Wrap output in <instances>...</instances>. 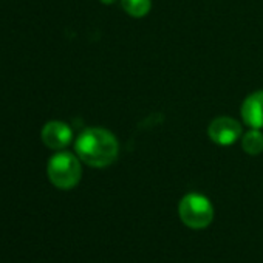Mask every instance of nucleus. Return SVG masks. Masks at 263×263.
Segmentation results:
<instances>
[{"instance_id": "f257e3e1", "label": "nucleus", "mask_w": 263, "mask_h": 263, "mask_svg": "<svg viewBox=\"0 0 263 263\" xmlns=\"http://www.w3.org/2000/svg\"><path fill=\"white\" fill-rule=\"evenodd\" d=\"M74 149L82 163L98 169L113 164L119 154L116 137L101 127L85 128L78 137Z\"/></svg>"}, {"instance_id": "f03ea898", "label": "nucleus", "mask_w": 263, "mask_h": 263, "mask_svg": "<svg viewBox=\"0 0 263 263\" xmlns=\"http://www.w3.org/2000/svg\"><path fill=\"white\" fill-rule=\"evenodd\" d=\"M47 174L51 184L58 189H73L79 184L82 177L81 160L71 152L61 151L50 158L47 164Z\"/></svg>"}, {"instance_id": "7ed1b4c3", "label": "nucleus", "mask_w": 263, "mask_h": 263, "mask_svg": "<svg viewBox=\"0 0 263 263\" xmlns=\"http://www.w3.org/2000/svg\"><path fill=\"white\" fill-rule=\"evenodd\" d=\"M181 221L191 229H204L214 220V206L201 194H187L181 198L178 206Z\"/></svg>"}, {"instance_id": "20e7f679", "label": "nucleus", "mask_w": 263, "mask_h": 263, "mask_svg": "<svg viewBox=\"0 0 263 263\" xmlns=\"http://www.w3.org/2000/svg\"><path fill=\"white\" fill-rule=\"evenodd\" d=\"M208 135L218 146H231L241 137V125L234 118L220 116L209 124Z\"/></svg>"}, {"instance_id": "39448f33", "label": "nucleus", "mask_w": 263, "mask_h": 263, "mask_svg": "<svg viewBox=\"0 0 263 263\" xmlns=\"http://www.w3.org/2000/svg\"><path fill=\"white\" fill-rule=\"evenodd\" d=\"M42 143L51 149V151H62L65 149L71 140H73V132L67 122L62 121H48L41 132Z\"/></svg>"}, {"instance_id": "423d86ee", "label": "nucleus", "mask_w": 263, "mask_h": 263, "mask_svg": "<svg viewBox=\"0 0 263 263\" xmlns=\"http://www.w3.org/2000/svg\"><path fill=\"white\" fill-rule=\"evenodd\" d=\"M241 118L251 128H263V90L254 91L243 101Z\"/></svg>"}, {"instance_id": "0eeeda50", "label": "nucleus", "mask_w": 263, "mask_h": 263, "mask_svg": "<svg viewBox=\"0 0 263 263\" xmlns=\"http://www.w3.org/2000/svg\"><path fill=\"white\" fill-rule=\"evenodd\" d=\"M241 147L249 155H258L263 152V134L260 128H252L241 138Z\"/></svg>"}, {"instance_id": "6e6552de", "label": "nucleus", "mask_w": 263, "mask_h": 263, "mask_svg": "<svg viewBox=\"0 0 263 263\" xmlns=\"http://www.w3.org/2000/svg\"><path fill=\"white\" fill-rule=\"evenodd\" d=\"M121 5L128 16L144 17L152 8V0H121Z\"/></svg>"}, {"instance_id": "1a4fd4ad", "label": "nucleus", "mask_w": 263, "mask_h": 263, "mask_svg": "<svg viewBox=\"0 0 263 263\" xmlns=\"http://www.w3.org/2000/svg\"><path fill=\"white\" fill-rule=\"evenodd\" d=\"M102 4H105V5H111V4H115L116 0H101Z\"/></svg>"}]
</instances>
